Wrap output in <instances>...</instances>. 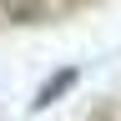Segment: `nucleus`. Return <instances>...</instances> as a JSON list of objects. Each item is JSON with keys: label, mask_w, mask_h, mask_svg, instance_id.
<instances>
[{"label": "nucleus", "mask_w": 121, "mask_h": 121, "mask_svg": "<svg viewBox=\"0 0 121 121\" xmlns=\"http://www.w3.org/2000/svg\"><path fill=\"white\" fill-rule=\"evenodd\" d=\"M71 86H76V66H66V71H56L51 81H45V86L35 91V101H30V106H35V111H45V106H51V101H60V96H66Z\"/></svg>", "instance_id": "1"}]
</instances>
